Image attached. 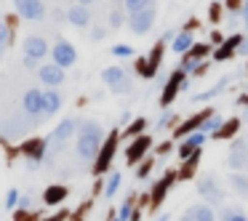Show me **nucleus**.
<instances>
[{
    "instance_id": "nucleus-1",
    "label": "nucleus",
    "mask_w": 248,
    "mask_h": 221,
    "mask_svg": "<svg viewBox=\"0 0 248 221\" xmlns=\"http://www.w3.org/2000/svg\"><path fill=\"white\" fill-rule=\"evenodd\" d=\"M104 141V131L96 120H83L80 123V133H78V155L80 160H93L102 149Z\"/></svg>"
},
{
    "instance_id": "nucleus-2",
    "label": "nucleus",
    "mask_w": 248,
    "mask_h": 221,
    "mask_svg": "<svg viewBox=\"0 0 248 221\" xmlns=\"http://www.w3.org/2000/svg\"><path fill=\"white\" fill-rule=\"evenodd\" d=\"M102 80L107 83L115 93H128L131 88H134V83H131L128 72H125L123 67H107V70L102 72Z\"/></svg>"
},
{
    "instance_id": "nucleus-3",
    "label": "nucleus",
    "mask_w": 248,
    "mask_h": 221,
    "mask_svg": "<svg viewBox=\"0 0 248 221\" xmlns=\"http://www.w3.org/2000/svg\"><path fill=\"white\" fill-rule=\"evenodd\" d=\"M155 16H157L155 6L141 8V11H136V14H128V27H131V32H134V35H147V32L152 29V24H155Z\"/></svg>"
},
{
    "instance_id": "nucleus-4",
    "label": "nucleus",
    "mask_w": 248,
    "mask_h": 221,
    "mask_svg": "<svg viewBox=\"0 0 248 221\" xmlns=\"http://www.w3.org/2000/svg\"><path fill=\"white\" fill-rule=\"evenodd\" d=\"M198 192L203 194L208 203H224V192H221V187H219L214 173H203V176L198 178Z\"/></svg>"
},
{
    "instance_id": "nucleus-5",
    "label": "nucleus",
    "mask_w": 248,
    "mask_h": 221,
    "mask_svg": "<svg viewBox=\"0 0 248 221\" xmlns=\"http://www.w3.org/2000/svg\"><path fill=\"white\" fill-rule=\"evenodd\" d=\"M14 6H16V14L27 22H40L46 19V6L43 0H14Z\"/></svg>"
},
{
    "instance_id": "nucleus-6",
    "label": "nucleus",
    "mask_w": 248,
    "mask_h": 221,
    "mask_svg": "<svg viewBox=\"0 0 248 221\" xmlns=\"http://www.w3.org/2000/svg\"><path fill=\"white\" fill-rule=\"evenodd\" d=\"M22 51H24V56H32V59L43 61L46 56L51 54V45H48V40L40 38V35H30V38H24Z\"/></svg>"
},
{
    "instance_id": "nucleus-7",
    "label": "nucleus",
    "mask_w": 248,
    "mask_h": 221,
    "mask_svg": "<svg viewBox=\"0 0 248 221\" xmlns=\"http://www.w3.org/2000/svg\"><path fill=\"white\" fill-rule=\"evenodd\" d=\"M51 59H54V64H59L62 70H67V67H72L78 61V51L72 48V43L59 40V43L51 48Z\"/></svg>"
},
{
    "instance_id": "nucleus-8",
    "label": "nucleus",
    "mask_w": 248,
    "mask_h": 221,
    "mask_svg": "<svg viewBox=\"0 0 248 221\" xmlns=\"http://www.w3.org/2000/svg\"><path fill=\"white\" fill-rule=\"evenodd\" d=\"M205 139H208V133H203V131L187 133V136L182 139V144H179V157H182V160L192 157L195 152H198V147H203V144H205Z\"/></svg>"
},
{
    "instance_id": "nucleus-9",
    "label": "nucleus",
    "mask_w": 248,
    "mask_h": 221,
    "mask_svg": "<svg viewBox=\"0 0 248 221\" xmlns=\"http://www.w3.org/2000/svg\"><path fill=\"white\" fill-rule=\"evenodd\" d=\"M22 109H24L27 118H38V115H43V91L30 88V91L24 93V99H22Z\"/></svg>"
},
{
    "instance_id": "nucleus-10",
    "label": "nucleus",
    "mask_w": 248,
    "mask_h": 221,
    "mask_svg": "<svg viewBox=\"0 0 248 221\" xmlns=\"http://www.w3.org/2000/svg\"><path fill=\"white\" fill-rule=\"evenodd\" d=\"M38 77L48 88H56V86H62V83H64V70H62L59 64H54V61H51V64H43L38 70Z\"/></svg>"
},
{
    "instance_id": "nucleus-11",
    "label": "nucleus",
    "mask_w": 248,
    "mask_h": 221,
    "mask_svg": "<svg viewBox=\"0 0 248 221\" xmlns=\"http://www.w3.org/2000/svg\"><path fill=\"white\" fill-rule=\"evenodd\" d=\"M59 109H62V93L54 91V88L43 91V115L46 118H54Z\"/></svg>"
},
{
    "instance_id": "nucleus-12",
    "label": "nucleus",
    "mask_w": 248,
    "mask_h": 221,
    "mask_svg": "<svg viewBox=\"0 0 248 221\" xmlns=\"http://www.w3.org/2000/svg\"><path fill=\"white\" fill-rule=\"evenodd\" d=\"M184 83V72L179 70V72H173V77L168 80V86H166V91H163V96H160V104L163 107H168V104L173 102V96L179 93V86Z\"/></svg>"
},
{
    "instance_id": "nucleus-13",
    "label": "nucleus",
    "mask_w": 248,
    "mask_h": 221,
    "mask_svg": "<svg viewBox=\"0 0 248 221\" xmlns=\"http://www.w3.org/2000/svg\"><path fill=\"white\" fill-rule=\"evenodd\" d=\"M147 149H150V136H139V139H136L134 144L128 147V152H125V160L134 165L136 160H141V157H144Z\"/></svg>"
},
{
    "instance_id": "nucleus-14",
    "label": "nucleus",
    "mask_w": 248,
    "mask_h": 221,
    "mask_svg": "<svg viewBox=\"0 0 248 221\" xmlns=\"http://www.w3.org/2000/svg\"><path fill=\"white\" fill-rule=\"evenodd\" d=\"M115 141H118V139H115V136H112V139H109L107 144L102 147V149H99L96 173H104V171H107V168H109V162H112V152H115Z\"/></svg>"
},
{
    "instance_id": "nucleus-15",
    "label": "nucleus",
    "mask_w": 248,
    "mask_h": 221,
    "mask_svg": "<svg viewBox=\"0 0 248 221\" xmlns=\"http://www.w3.org/2000/svg\"><path fill=\"white\" fill-rule=\"evenodd\" d=\"M243 149H246V141L237 139L235 144H232V155H230V160H227V165H230L232 171H240V168H246L248 157H243Z\"/></svg>"
},
{
    "instance_id": "nucleus-16",
    "label": "nucleus",
    "mask_w": 248,
    "mask_h": 221,
    "mask_svg": "<svg viewBox=\"0 0 248 221\" xmlns=\"http://www.w3.org/2000/svg\"><path fill=\"white\" fill-rule=\"evenodd\" d=\"M67 19H70L75 27H88L91 24V14H88V6H72L67 11Z\"/></svg>"
},
{
    "instance_id": "nucleus-17",
    "label": "nucleus",
    "mask_w": 248,
    "mask_h": 221,
    "mask_svg": "<svg viewBox=\"0 0 248 221\" xmlns=\"http://www.w3.org/2000/svg\"><path fill=\"white\" fill-rule=\"evenodd\" d=\"M75 131H78V120H72V118L62 120V123L56 125V131H54V141H56V144H62V141H67Z\"/></svg>"
},
{
    "instance_id": "nucleus-18",
    "label": "nucleus",
    "mask_w": 248,
    "mask_h": 221,
    "mask_svg": "<svg viewBox=\"0 0 248 221\" xmlns=\"http://www.w3.org/2000/svg\"><path fill=\"white\" fill-rule=\"evenodd\" d=\"M230 187L235 189L240 197H248V176L243 171H232L230 173Z\"/></svg>"
},
{
    "instance_id": "nucleus-19",
    "label": "nucleus",
    "mask_w": 248,
    "mask_h": 221,
    "mask_svg": "<svg viewBox=\"0 0 248 221\" xmlns=\"http://www.w3.org/2000/svg\"><path fill=\"white\" fill-rule=\"evenodd\" d=\"M160 59H163V43H157L155 51H152V56H150V61H147V64H141V75H144V77L155 75V67H157V61H160Z\"/></svg>"
},
{
    "instance_id": "nucleus-20",
    "label": "nucleus",
    "mask_w": 248,
    "mask_h": 221,
    "mask_svg": "<svg viewBox=\"0 0 248 221\" xmlns=\"http://www.w3.org/2000/svg\"><path fill=\"white\" fill-rule=\"evenodd\" d=\"M192 32H179L176 38H173V45L171 48L176 51V54H189V48H192Z\"/></svg>"
},
{
    "instance_id": "nucleus-21",
    "label": "nucleus",
    "mask_w": 248,
    "mask_h": 221,
    "mask_svg": "<svg viewBox=\"0 0 248 221\" xmlns=\"http://www.w3.org/2000/svg\"><path fill=\"white\" fill-rule=\"evenodd\" d=\"M230 86V77H221L219 83H216L214 88H211V91H205V93H198V96H192V102H208V99H214V96H219L221 91H224V88Z\"/></svg>"
},
{
    "instance_id": "nucleus-22",
    "label": "nucleus",
    "mask_w": 248,
    "mask_h": 221,
    "mask_svg": "<svg viewBox=\"0 0 248 221\" xmlns=\"http://www.w3.org/2000/svg\"><path fill=\"white\" fill-rule=\"evenodd\" d=\"M64 197H67V189H64V187H48V189L43 192V200H46L48 205H56V203H62Z\"/></svg>"
},
{
    "instance_id": "nucleus-23",
    "label": "nucleus",
    "mask_w": 248,
    "mask_h": 221,
    "mask_svg": "<svg viewBox=\"0 0 248 221\" xmlns=\"http://www.w3.org/2000/svg\"><path fill=\"white\" fill-rule=\"evenodd\" d=\"M189 213H192L195 221H216L214 210H211L208 205H195V208H189Z\"/></svg>"
},
{
    "instance_id": "nucleus-24",
    "label": "nucleus",
    "mask_w": 248,
    "mask_h": 221,
    "mask_svg": "<svg viewBox=\"0 0 248 221\" xmlns=\"http://www.w3.org/2000/svg\"><path fill=\"white\" fill-rule=\"evenodd\" d=\"M120 181H123V176H120L118 171H115V173H109L107 187H104V197H115V192L120 189Z\"/></svg>"
},
{
    "instance_id": "nucleus-25",
    "label": "nucleus",
    "mask_w": 248,
    "mask_h": 221,
    "mask_svg": "<svg viewBox=\"0 0 248 221\" xmlns=\"http://www.w3.org/2000/svg\"><path fill=\"white\" fill-rule=\"evenodd\" d=\"M123 6H125L128 14H136V11H141V8L155 6V0H123Z\"/></svg>"
},
{
    "instance_id": "nucleus-26",
    "label": "nucleus",
    "mask_w": 248,
    "mask_h": 221,
    "mask_svg": "<svg viewBox=\"0 0 248 221\" xmlns=\"http://www.w3.org/2000/svg\"><path fill=\"white\" fill-rule=\"evenodd\" d=\"M240 43H243V40L237 38V35H235V38H230V43H227V45H221V48L216 51V59H227V56H232V51H235Z\"/></svg>"
},
{
    "instance_id": "nucleus-27",
    "label": "nucleus",
    "mask_w": 248,
    "mask_h": 221,
    "mask_svg": "<svg viewBox=\"0 0 248 221\" xmlns=\"http://www.w3.org/2000/svg\"><path fill=\"white\" fill-rule=\"evenodd\" d=\"M219 125H221V118H219V115H208V118L203 120V125H200V131H203V133H214Z\"/></svg>"
},
{
    "instance_id": "nucleus-28",
    "label": "nucleus",
    "mask_w": 248,
    "mask_h": 221,
    "mask_svg": "<svg viewBox=\"0 0 248 221\" xmlns=\"http://www.w3.org/2000/svg\"><path fill=\"white\" fill-rule=\"evenodd\" d=\"M221 221H248V216L240 213L237 208H224L221 210Z\"/></svg>"
},
{
    "instance_id": "nucleus-29",
    "label": "nucleus",
    "mask_w": 248,
    "mask_h": 221,
    "mask_svg": "<svg viewBox=\"0 0 248 221\" xmlns=\"http://www.w3.org/2000/svg\"><path fill=\"white\" fill-rule=\"evenodd\" d=\"M237 125H240V120H230L227 125H221L219 133H214L216 139H224V136H232V131H237Z\"/></svg>"
},
{
    "instance_id": "nucleus-30",
    "label": "nucleus",
    "mask_w": 248,
    "mask_h": 221,
    "mask_svg": "<svg viewBox=\"0 0 248 221\" xmlns=\"http://www.w3.org/2000/svg\"><path fill=\"white\" fill-rule=\"evenodd\" d=\"M131 216H134V203H131V197H128L123 205H120V213H118V219H120V221H131Z\"/></svg>"
},
{
    "instance_id": "nucleus-31",
    "label": "nucleus",
    "mask_w": 248,
    "mask_h": 221,
    "mask_svg": "<svg viewBox=\"0 0 248 221\" xmlns=\"http://www.w3.org/2000/svg\"><path fill=\"white\" fill-rule=\"evenodd\" d=\"M11 43V27L6 22H0V48H6Z\"/></svg>"
},
{
    "instance_id": "nucleus-32",
    "label": "nucleus",
    "mask_w": 248,
    "mask_h": 221,
    "mask_svg": "<svg viewBox=\"0 0 248 221\" xmlns=\"http://www.w3.org/2000/svg\"><path fill=\"white\" fill-rule=\"evenodd\" d=\"M112 56H120V59H131V56H134V48H131V45H115L112 48Z\"/></svg>"
},
{
    "instance_id": "nucleus-33",
    "label": "nucleus",
    "mask_w": 248,
    "mask_h": 221,
    "mask_svg": "<svg viewBox=\"0 0 248 221\" xmlns=\"http://www.w3.org/2000/svg\"><path fill=\"white\" fill-rule=\"evenodd\" d=\"M19 197H22V194H19V189H8V194H6V208H16L19 205Z\"/></svg>"
},
{
    "instance_id": "nucleus-34",
    "label": "nucleus",
    "mask_w": 248,
    "mask_h": 221,
    "mask_svg": "<svg viewBox=\"0 0 248 221\" xmlns=\"http://www.w3.org/2000/svg\"><path fill=\"white\" fill-rule=\"evenodd\" d=\"M109 27H112V29L123 27V11H112V14H109Z\"/></svg>"
},
{
    "instance_id": "nucleus-35",
    "label": "nucleus",
    "mask_w": 248,
    "mask_h": 221,
    "mask_svg": "<svg viewBox=\"0 0 248 221\" xmlns=\"http://www.w3.org/2000/svg\"><path fill=\"white\" fill-rule=\"evenodd\" d=\"M141 131H144V120H136V123H131V128H128V136H139Z\"/></svg>"
},
{
    "instance_id": "nucleus-36",
    "label": "nucleus",
    "mask_w": 248,
    "mask_h": 221,
    "mask_svg": "<svg viewBox=\"0 0 248 221\" xmlns=\"http://www.w3.org/2000/svg\"><path fill=\"white\" fill-rule=\"evenodd\" d=\"M22 64L27 67V70H35V67H38L40 61H38V59H32V56H24V59H22Z\"/></svg>"
},
{
    "instance_id": "nucleus-37",
    "label": "nucleus",
    "mask_w": 248,
    "mask_h": 221,
    "mask_svg": "<svg viewBox=\"0 0 248 221\" xmlns=\"http://www.w3.org/2000/svg\"><path fill=\"white\" fill-rule=\"evenodd\" d=\"M150 168H152V160H144V162H141V168H139V178H144L147 173H150Z\"/></svg>"
},
{
    "instance_id": "nucleus-38",
    "label": "nucleus",
    "mask_w": 248,
    "mask_h": 221,
    "mask_svg": "<svg viewBox=\"0 0 248 221\" xmlns=\"http://www.w3.org/2000/svg\"><path fill=\"white\" fill-rule=\"evenodd\" d=\"M32 205V200H30V194H24V197H19V213H22L24 208H30Z\"/></svg>"
},
{
    "instance_id": "nucleus-39",
    "label": "nucleus",
    "mask_w": 248,
    "mask_h": 221,
    "mask_svg": "<svg viewBox=\"0 0 248 221\" xmlns=\"http://www.w3.org/2000/svg\"><path fill=\"white\" fill-rule=\"evenodd\" d=\"M168 123H171V112H166V115H163L160 120H157V128H166Z\"/></svg>"
},
{
    "instance_id": "nucleus-40",
    "label": "nucleus",
    "mask_w": 248,
    "mask_h": 221,
    "mask_svg": "<svg viewBox=\"0 0 248 221\" xmlns=\"http://www.w3.org/2000/svg\"><path fill=\"white\" fill-rule=\"evenodd\" d=\"M237 54H243V56L248 54V38H246V40H243V43H240V48H237Z\"/></svg>"
},
{
    "instance_id": "nucleus-41",
    "label": "nucleus",
    "mask_w": 248,
    "mask_h": 221,
    "mask_svg": "<svg viewBox=\"0 0 248 221\" xmlns=\"http://www.w3.org/2000/svg\"><path fill=\"white\" fill-rule=\"evenodd\" d=\"M91 38H93V40H102V38H104V29H93Z\"/></svg>"
},
{
    "instance_id": "nucleus-42",
    "label": "nucleus",
    "mask_w": 248,
    "mask_h": 221,
    "mask_svg": "<svg viewBox=\"0 0 248 221\" xmlns=\"http://www.w3.org/2000/svg\"><path fill=\"white\" fill-rule=\"evenodd\" d=\"M243 16H246V22H248V0L243 3Z\"/></svg>"
},
{
    "instance_id": "nucleus-43",
    "label": "nucleus",
    "mask_w": 248,
    "mask_h": 221,
    "mask_svg": "<svg viewBox=\"0 0 248 221\" xmlns=\"http://www.w3.org/2000/svg\"><path fill=\"white\" fill-rule=\"evenodd\" d=\"M182 221H195V219H192V213H189V210H187V213L182 216Z\"/></svg>"
},
{
    "instance_id": "nucleus-44",
    "label": "nucleus",
    "mask_w": 248,
    "mask_h": 221,
    "mask_svg": "<svg viewBox=\"0 0 248 221\" xmlns=\"http://www.w3.org/2000/svg\"><path fill=\"white\" fill-rule=\"evenodd\" d=\"M93 0H78V6H91Z\"/></svg>"
},
{
    "instance_id": "nucleus-45",
    "label": "nucleus",
    "mask_w": 248,
    "mask_h": 221,
    "mask_svg": "<svg viewBox=\"0 0 248 221\" xmlns=\"http://www.w3.org/2000/svg\"><path fill=\"white\" fill-rule=\"evenodd\" d=\"M157 221H168V216H160V219H157Z\"/></svg>"
},
{
    "instance_id": "nucleus-46",
    "label": "nucleus",
    "mask_w": 248,
    "mask_h": 221,
    "mask_svg": "<svg viewBox=\"0 0 248 221\" xmlns=\"http://www.w3.org/2000/svg\"><path fill=\"white\" fill-rule=\"evenodd\" d=\"M112 221H120V219H112Z\"/></svg>"
}]
</instances>
